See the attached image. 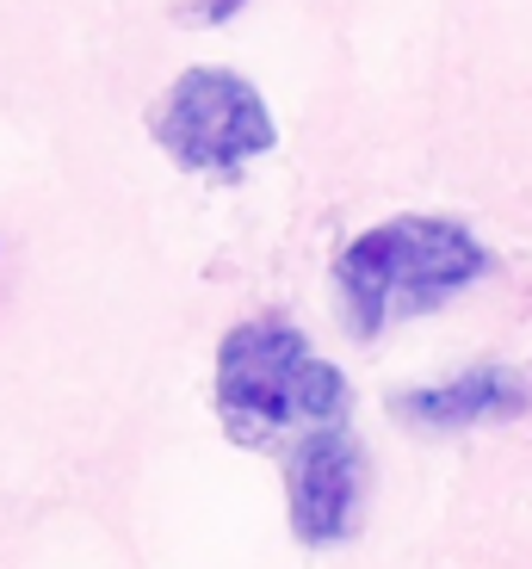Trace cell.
Segmentation results:
<instances>
[{
  "instance_id": "cell-4",
  "label": "cell",
  "mask_w": 532,
  "mask_h": 569,
  "mask_svg": "<svg viewBox=\"0 0 532 569\" xmlns=\"http://www.w3.org/2000/svg\"><path fill=\"white\" fill-rule=\"evenodd\" d=\"M285 508L291 532L303 545H341L353 539L365 508V446L347 427L303 433L285 458Z\"/></svg>"
},
{
  "instance_id": "cell-5",
  "label": "cell",
  "mask_w": 532,
  "mask_h": 569,
  "mask_svg": "<svg viewBox=\"0 0 532 569\" xmlns=\"http://www.w3.org/2000/svg\"><path fill=\"white\" fill-rule=\"evenodd\" d=\"M532 402V385L508 366H476L464 378H446L433 390L397 397V415L415 427H476V421H508Z\"/></svg>"
},
{
  "instance_id": "cell-2",
  "label": "cell",
  "mask_w": 532,
  "mask_h": 569,
  "mask_svg": "<svg viewBox=\"0 0 532 569\" xmlns=\"http://www.w3.org/2000/svg\"><path fill=\"white\" fill-rule=\"evenodd\" d=\"M490 272V248L452 217H390L347 242L334 260L353 335H384L403 316H428Z\"/></svg>"
},
{
  "instance_id": "cell-3",
  "label": "cell",
  "mask_w": 532,
  "mask_h": 569,
  "mask_svg": "<svg viewBox=\"0 0 532 569\" xmlns=\"http://www.w3.org/2000/svg\"><path fill=\"white\" fill-rule=\"evenodd\" d=\"M155 142L187 173H242L273 149V112L235 69H187L155 106Z\"/></svg>"
},
{
  "instance_id": "cell-6",
  "label": "cell",
  "mask_w": 532,
  "mask_h": 569,
  "mask_svg": "<svg viewBox=\"0 0 532 569\" xmlns=\"http://www.w3.org/2000/svg\"><path fill=\"white\" fill-rule=\"evenodd\" d=\"M199 13H204V19H230V13H235V0H204Z\"/></svg>"
},
{
  "instance_id": "cell-1",
  "label": "cell",
  "mask_w": 532,
  "mask_h": 569,
  "mask_svg": "<svg viewBox=\"0 0 532 569\" xmlns=\"http://www.w3.org/2000/svg\"><path fill=\"white\" fill-rule=\"evenodd\" d=\"M347 378L285 316L235 322L217 347V421L235 446H273L285 433L347 427Z\"/></svg>"
}]
</instances>
